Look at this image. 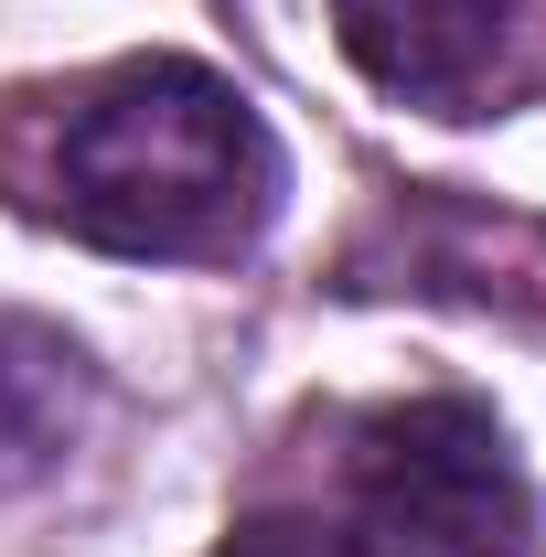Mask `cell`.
I'll use <instances>...</instances> for the list:
<instances>
[{"instance_id": "cell-1", "label": "cell", "mask_w": 546, "mask_h": 557, "mask_svg": "<svg viewBox=\"0 0 546 557\" xmlns=\"http://www.w3.org/2000/svg\"><path fill=\"white\" fill-rule=\"evenodd\" d=\"M0 205L97 258L236 269L289 205V150L236 75L119 54L0 108Z\"/></svg>"}, {"instance_id": "cell-2", "label": "cell", "mask_w": 546, "mask_h": 557, "mask_svg": "<svg viewBox=\"0 0 546 557\" xmlns=\"http://www.w3.org/2000/svg\"><path fill=\"white\" fill-rule=\"evenodd\" d=\"M311 461L333 472L408 557H546L536 483L504 440V418L482 397H364V408H322Z\"/></svg>"}, {"instance_id": "cell-3", "label": "cell", "mask_w": 546, "mask_h": 557, "mask_svg": "<svg viewBox=\"0 0 546 557\" xmlns=\"http://www.w3.org/2000/svg\"><path fill=\"white\" fill-rule=\"evenodd\" d=\"M333 44L418 119H504L546 86V0H333Z\"/></svg>"}, {"instance_id": "cell-4", "label": "cell", "mask_w": 546, "mask_h": 557, "mask_svg": "<svg viewBox=\"0 0 546 557\" xmlns=\"http://www.w3.org/2000/svg\"><path fill=\"white\" fill-rule=\"evenodd\" d=\"M97 408V364L86 344L44 322H0V483H33L75 450V429Z\"/></svg>"}, {"instance_id": "cell-5", "label": "cell", "mask_w": 546, "mask_h": 557, "mask_svg": "<svg viewBox=\"0 0 546 557\" xmlns=\"http://www.w3.org/2000/svg\"><path fill=\"white\" fill-rule=\"evenodd\" d=\"M204 557H408L353 493L333 483V472H278L269 493H247L236 515H225V536H214Z\"/></svg>"}]
</instances>
